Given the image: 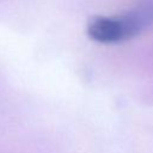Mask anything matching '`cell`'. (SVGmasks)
<instances>
[{"mask_svg": "<svg viewBox=\"0 0 153 153\" xmlns=\"http://www.w3.org/2000/svg\"><path fill=\"white\" fill-rule=\"evenodd\" d=\"M88 36L99 43L123 42L120 24L116 17L94 16L87 23Z\"/></svg>", "mask_w": 153, "mask_h": 153, "instance_id": "1", "label": "cell"}]
</instances>
